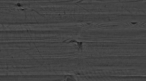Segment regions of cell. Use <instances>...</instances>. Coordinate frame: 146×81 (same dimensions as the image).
Returning <instances> with one entry per match:
<instances>
[{"mask_svg": "<svg viewBox=\"0 0 146 81\" xmlns=\"http://www.w3.org/2000/svg\"><path fill=\"white\" fill-rule=\"evenodd\" d=\"M0 81H25L21 74L0 75Z\"/></svg>", "mask_w": 146, "mask_h": 81, "instance_id": "6da1fadb", "label": "cell"}]
</instances>
